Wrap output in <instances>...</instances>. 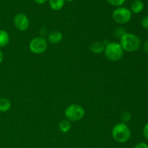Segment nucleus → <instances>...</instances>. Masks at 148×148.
<instances>
[{
    "instance_id": "20",
    "label": "nucleus",
    "mask_w": 148,
    "mask_h": 148,
    "mask_svg": "<svg viewBox=\"0 0 148 148\" xmlns=\"http://www.w3.org/2000/svg\"><path fill=\"white\" fill-rule=\"evenodd\" d=\"M134 148H148V145L145 143H137Z\"/></svg>"
},
{
    "instance_id": "10",
    "label": "nucleus",
    "mask_w": 148,
    "mask_h": 148,
    "mask_svg": "<svg viewBox=\"0 0 148 148\" xmlns=\"http://www.w3.org/2000/svg\"><path fill=\"white\" fill-rule=\"evenodd\" d=\"M144 9V3L141 0H134L131 4V12L138 14L140 13Z\"/></svg>"
},
{
    "instance_id": "13",
    "label": "nucleus",
    "mask_w": 148,
    "mask_h": 148,
    "mask_svg": "<svg viewBox=\"0 0 148 148\" xmlns=\"http://www.w3.org/2000/svg\"><path fill=\"white\" fill-rule=\"evenodd\" d=\"M11 108L10 100L5 98H0V112H7Z\"/></svg>"
},
{
    "instance_id": "15",
    "label": "nucleus",
    "mask_w": 148,
    "mask_h": 148,
    "mask_svg": "<svg viewBox=\"0 0 148 148\" xmlns=\"http://www.w3.org/2000/svg\"><path fill=\"white\" fill-rule=\"evenodd\" d=\"M125 1L126 0H106L108 4L115 7H120L124 4Z\"/></svg>"
},
{
    "instance_id": "14",
    "label": "nucleus",
    "mask_w": 148,
    "mask_h": 148,
    "mask_svg": "<svg viewBox=\"0 0 148 148\" xmlns=\"http://www.w3.org/2000/svg\"><path fill=\"white\" fill-rule=\"evenodd\" d=\"M71 126L70 122L68 120H62L59 124V129L63 133H67L70 131L71 130Z\"/></svg>"
},
{
    "instance_id": "7",
    "label": "nucleus",
    "mask_w": 148,
    "mask_h": 148,
    "mask_svg": "<svg viewBox=\"0 0 148 148\" xmlns=\"http://www.w3.org/2000/svg\"><path fill=\"white\" fill-rule=\"evenodd\" d=\"M14 25L16 28L20 31H25L30 25L28 17L23 13H19L14 17Z\"/></svg>"
},
{
    "instance_id": "19",
    "label": "nucleus",
    "mask_w": 148,
    "mask_h": 148,
    "mask_svg": "<svg viewBox=\"0 0 148 148\" xmlns=\"http://www.w3.org/2000/svg\"><path fill=\"white\" fill-rule=\"evenodd\" d=\"M143 135L145 137L146 140H148V123L145 124V126L143 128Z\"/></svg>"
},
{
    "instance_id": "18",
    "label": "nucleus",
    "mask_w": 148,
    "mask_h": 148,
    "mask_svg": "<svg viewBox=\"0 0 148 148\" xmlns=\"http://www.w3.org/2000/svg\"><path fill=\"white\" fill-rule=\"evenodd\" d=\"M142 26L144 27L145 29H147L148 30V16H146L142 20Z\"/></svg>"
},
{
    "instance_id": "2",
    "label": "nucleus",
    "mask_w": 148,
    "mask_h": 148,
    "mask_svg": "<svg viewBox=\"0 0 148 148\" xmlns=\"http://www.w3.org/2000/svg\"><path fill=\"white\" fill-rule=\"evenodd\" d=\"M111 134L114 140L117 143H124L130 139L131 130L125 123H119L113 127Z\"/></svg>"
},
{
    "instance_id": "8",
    "label": "nucleus",
    "mask_w": 148,
    "mask_h": 148,
    "mask_svg": "<svg viewBox=\"0 0 148 148\" xmlns=\"http://www.w3.org/2000/svg\"><path fill=\"white\" fill-rule=\"evenodd\" d=\"M63 36L59 31H52L48 36V41L52 44H57L62 40Z\"/></svg>"
},
{
    "instance_id": "22",
    "label": "nucleus",
    "mask_w": 148,
    "mask_h": 148,
    "mask_svg": "<svg viewBox=\"0 0 148 148\" xmlns=\"http://www.w3.org/2000/svg\"><path fill=\"white\" fill-rule=\"evenodd\" d=\"M35 2H36L38 4H43L44 3H46L48 0H34Z\"/></svg>"
},
{
    "instance_id": "21",
    "label": "nucleus",
    "mask_w": 148,
    "mask_h": 148,
    "mask_svg": "<svg viewBox=\"0 0 148 148\" xmlns=\"http://www.w3.org/2000/svg\"><path fill=\"white\" fill-rule=\"evenodd\" d=\"M143 49H144V51L145 53H148V40L145 42L144 45H143Z\"/></svg>"
},
{
    "instance_id": "11",
    "label": "nucleus",
    "mask_w": 148,
    "mask_h": 148,
    "mask_svg": "<svg viewBox=\"0 0 148 148\" xmlns=\"http://www.w3.org/2000/svg\"><path fill=\"white\" fill-rule=\"evenodd\" d=\"M49 6L51 9L54 11H59L64 5V0H49Z\"/></svg>"
},
{
    "instance_id": "1",
    "label": "nucleus",
    "mask_w": 148,
    "mask_h": 148,
    "mask_svg": "<svg viewBox=\"0 0 148 148\" xmlns=\"http://www.w3.org/2000/svg\"><path fill=\"white\" fill-rule=\"evenodd\" d=\"M120 45L125 51L134 52L140 48L141 39L137 35L126 33L120 38Z\"/></svg>"
},
{
    "instance_id": "6",
    "label": "nucleus",
    "mask_w": 148,
    "mask_h": 148,
    "mask_svg": "<svg viewBox=\"0 0 148 148\" xmlns=\"http://www.w3.org/2000/svg\"><path fill=\"white\" fill-rule=\"evenodd\" d=\"M48 48V42L43 37H36L32 39L29 44V49L35 54H42Z\"/></svg>"
},
{
    "instance_id": "23",
    "label": "nucleus",
    "mask_w": 148,
    "mask_h": 148,
    "mask_svg": "<svg viewBox=\"0 0 148 148\" xmlns=\"http://www.w3.org/2000/svg\"><path fill=\"white\" fill-rule=\"evenodd\" d=\"M3 59H4V54L1 52V51L0 50V64L3 62Z\"/></svg>"
},
{
    "instance_id": "9",
    "label": "nucleus",
    "mask_w": 148,
    "mask_h": 148,
    "mask_svg": "<svg viewBox=\"0 0 148 148\" xmlns=\"http://www.w3.org/2000/svg\"><path fill=\"white\" fill-rule=\"evenodd\" d=\"M104 50H105V45L101 42H94L90 46V51L95 54H99V53H103V52H104Z\"/></svg>"
},
{
    "instance_id": "4",
    "label": "nucleus",
    "mask_w": 148,
    "mask_h": 148,
    "mask_svg": "<svg viewBox=\"0 0 148 148\" xmlns=\"http://www.w3.org/2000/svg\"><path fill=\"white\" fill-rule=\"evenodd\" d=\"M64 114L65 116L69 121H78L85 116V111L82 106L74 103L66 108Z\"/></svg>"
},
{
    "instance_id": "3",
    "label": "nucleus",
    "mask_w": 148,
    "mask_h": 148,
    "mask_svg": "<svg viewBox=\"0 0 148 148\" xmlns=\"http://www.w3.org/2000/svg\"><path fill=\"white\" fill-rule=\"evenodd\" d=\"M104 53L107 59L110 61L117 62L123 57L124 50L120 43L117 42H110L105 46Z\"/></svg>"
},
{
    "instance_id": "5",
    "label": "nucleus",
    "mask_w": 148,
    "mask_h": 148,
    "mask_svg": "<svg viewBox=\"0 0 148 148\" xmlns=\"http://www.w3.org/2000/svg\"><path fill=\"white\" fill-rule=\"evenodd\" d=\"M112 17L118 24H127L132 19V12L126 7H119L114 10Z\"/></svg>"
},
{
    "instance_id": "12",
    "label": "nucleus",
    "mask_w": 148,
    "mask_h": 148,
    "mask_svg": "<svg viewBox=\"0 0 148 148\" xmlns=\"http://www.w3.org/2000/svg\"><path fill=\"white\" fill-rule=\"evenodd\" d=\"M10 42V36L4 30H0V47H4Z\"/></svg>"
},
{
    "instance_id": "17",
    "label": "nucleus",
    "mask_w": 148,
    "mask_h": 148,
    "mask_svg": "<svg viewBox=\"0 0 148 148\" xmlns=\"http://www.w3.org/2000/svg\"><path fill=\"white\" fill-rule=\"evenodd\" d=\"M125 33L126 31L123 27H118V28L116 30V35L117 37L120 38H121V36H124Z\"/></svg>"
},
{
    "instance_id": "24",
    "label": "nucleus",
    "mask_w": 148,
    "mask_h": 148,
    "mask_svg": "<svg viewBox=\"0 0 148 148\" xmlns=\"http://www.w3.org/2000/svg\"><path fill=\"white\" fill-rule=\"evenodd\" d=\"M64 1H68V2H72V1H73L74 0H64Z\"/></svg>"
},
{
    "instance_id": "16",
    "label": "nucleus",
    "mask_w": 148,
    "mask_h": 148,
    "mask_svg": "<svg viewBox=\"0 0 148 148\" xmlns=\"http://www.w3.org/2000/svg\"><path fill=\"white\" fill-rule=\"evenodd\" d=\"M131 119L132 115L130 112H128V111H126V112L123 113L122 115H121V119L124 121L123 123H125V124L127 122H129V121L131 120Z\"/></svg>"
}]
</instances>
